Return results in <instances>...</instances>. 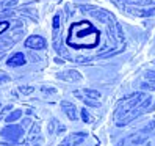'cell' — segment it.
<instances>
[{"label": "cell", "mask_w": 155, "mask_h": 146, "mask_svg": "<svg viewBox=\"0 0 155 146\" xmlns=\"http://www.w3.org/2000/svg\"><path fill=\"white\" fill-rule=\"evenodd\" d=\"M57 79L60 80H64V82H80L81 74L75 69H68V71H63V72H57Z\"/></svg>", "instance_id": "obj_5"}, {"label": "cell", "mask_w": 155, "mask_h": 146, "mask_svg": "<svg viewBox=\"0 0 155 146\" xmlns=\"http://www.w3.org/2000/svg\"><path fill=\"white\" fill-rule=\"evenodd\" d=\"M83 93L88 96V99H91V101H94V99H99L100 97V93L97 90H93V88H85Z\"/></svg>", "instance_id": "obj_13"}, {"label": "cell", "mask_w": 155, "mask_h": 146, "mask_svg": "<svg viewBox=\"0 0 155 146\" xmlns=\"http://www.w3.org/2000/svg\"><path fill=\"white\" fill-rule=\"evenodd\" d=\"M0 135H2L3 138H6V140L16 143V141H19L21 137L24 135V129H22L21 126H17V124H8L6 127H3V129H2Z\"/></svg>", "instance_id": "obj_3"}, {"label": "cell", "mask_w": 155, "mask_h": 146, "mask_svg": "<svg viewBox=\"0 0 155 146\" xmlns=\"http://www.w3.org/2000/svg\"><path fill=\"white\" fill-rule=\"evenodd\" d=\"M19 11L21 13H24L27 17H30V19L33 21V22H38V17H39V14H38V10H35V8H28V6H24V8H19Z\"/></svg>", "instance_id": "obj_8"}, {"label": "cell", "mask_w": 155, "mask_h": 146, "mask_svg": "<svg viewBox=\"0 0 155 146\" xmlns=\"http://www.w3.org/2000/svg\"><path fill=\"white\" fill-rule=\"evenodd\" d=\"M21 118H22V110H21V108H16V110H13L10 115L5 118V121L8 124H14L17 120H21Z\"/></svg>", "instance_id": "obj_9"}, {"label": "cell", "mask_w": 155, "mask_h": 146, "mask_svg": "<svg viewBox=\"0 0 155 146\" xmlns=\"http://www.w3.org/2000/svg\"><path fill=\"white\" fill-rule=\"evenodd\" d=\"M10 22H8V21H2V22H0V33H2V32H5L6 29H10Z\"/></svg>", "instance_id": "obj_22"}, {"label": "cell", "mask_w": 155, "mask_h": 146, "mask_svg": "<svg viewBox=\"0 0 155 146\" xmlns=\"http://www.w3.org/2000/svg\"><path fill=\"white\" fill-rule=\"evenodd\" d=\"M83 10V13H88L93 19H96V21H99V22H102V24H114L116 21H114V16L113 14H110L108 11H105V10H100V8H94V6H83L81 8Z\"/></svg>", "instance_id": "obj_2"}, {"label": "cell", "mask_w": 155, "mask_h": 146, "mask_svg": "<svg viewBox=\"0 0 155 146\" xmlns=\"http://www.w3.org/2000/svg\"><path fill=\"white\" fill-rule=\"evenodd\" d=\"M27 57L24 55L22 52H16L14 55H11L10 58H8V61H6V65L8 66H13V68H17V66H24L25 65V60Z\"/></svg>", "instance_id": "obj_7"}, {"label": "cell", "mask_w": 155, "mask_h": 146, "mask_svg": "<svg viewBox=\"0 0 155 146\" xmlns=\"http://www.w3.org/2000/svg\"><path fill=\"white\" fill-rule=\"evenodd\" d=\"M39 132H41L39 123H33L31 129H30V134H28V140H27V141H31V140L36 138V137H39Z\"/></svg>", "instance_id": "obj_12"}, {"label": "cell", "mask_w": 155, "mask_h": 146, "mask_svg": "<svg viewBox=\"0 0 155 146\" xmlns=\"http://www.w3.org/2000/svg\"><path fill=\"white\" fill-rule=\"evenodd\" d=\"M60 146H72V138H71V135L66 137V138L60 143Z\"/></svg>", "instance_id": "obj_25"}, {"label": "cell", "mask_w": 155, "mask_h": 146, "mask_svg": "<svg viewBox=\"0 0 155 146\" xmlns=\"http://www.w3.org/2000/svg\"><path fill=\"white\" fill-rule=\"evenodd\" d=\"M81 101L85 102V105H89V107H97V102L91 101V99H88V97H81Z\"/></svg>", "instance_id": "obj_23"}, {"label": "cell", "mask_w": 155, "mask_h": 146, "mask_svg": "<svg viewBox=\"0 0 155 146\" xmlns=\"http://www.w3.org/2000/svg\"><path fill=\"white\" fill-rule=\"evenodd\" d=\"M66 13H68V16H74V13H75V10H74V5L68 3V5H66Z\"/></svg>", "instance_id": "obj_24"}, {"label": "cell", "mask_w": 155, "mask_h": 146, "mask_svg": "<svg viewBox=\"0 0 155 146\" xmlns=\"http://www.w3.org/2000/svg\"><path fill=\"white\" fill-rule=\"evenodd\" d=\"M0 2H3V0H0Z\"/></svg>", "instance_id": "obj_32"}, {"label": "cell", "mask_w": 155, "mask_h": 146, "mask_svg": "<svg viewBox=\"0 0 155 146\" xmlns=\"http://www.w3.org/2000/svg\"><path fill=\"white\" fill-rule=\"evenodd\" d=\"M64 132H66V127H64V126H60V127H58V131H57L55 134H58V135H63Z\"/></svg>", "instance_id": "obj_29"}, {"label": "cell", "mask_w": 155, "mask_h": 146, "mask_svg": "<svg viewBox=\"0 0 155 146\" xmlns=\"http://www.w3.org/2000/svg\"><path fill=\"white\" fill-rule=\"evenodd\" d=\"M81 120H83V123H93V116H91L89 113H88V110L86 108H81Z\"/></svg>", "instance_id": "obj_15"}, {"label": "cell", "mask_w": 155, "mask_h": 146, "mask_svg": "<svg viewBox=\"0 0 155 146\" xmlns=\"http://www.w3.org/2000/svg\"><path fill=\"white\" fill-rule=\"evenodd\" d=\"M31 126H33V121L30 120V118H25V120H22V123H21L22 129H28V127H31Z\"/></svg>", "instance_id": "obj_20"}, {"label": "cell", "mask_w": 155, "mask_h": 146, "mask_svg": "<svg viewBox=\"0 0 155 146\" xmlns=\"http://www.w3.org/2000/svg\"><path fill=\"white\" fill-rule=\"evenodd\" d=\"M25 47L27 49H36V50H42L47 47V42L42 36H38V35H31L30 38L25 39Z\"/></svg>", "instance_id": "obj_4"}, {"label": "cell", "mask_w": 155, "mask_h": 146, "mask_svg": "<svg viewBox=\"0 0 155 146\" xmlns=\"http://www.w3.org/2000/svg\"><path fill=\"white\" fill-rule=\"evenodd\" d=\"M28 58H30V61H33V63L39 61V57L36 55V53H33V52H30V53H28Z\"/></svg>", "instance_id": "obj_28"}, {"label": "cell", "mask_w": 155, "mask_h": 146, "mask_svg": "<svg viewBox=\"0 0 155 146\" xmlns=\"http://www.w3.org/2000/svg\"><path fill=\"white\" fill-rule=\"evenodd\" d=\"M41 91L44 94H47V96H50V94H57V90L55 88H52V87H41Z\"/></svg>", "instance_id": "obj_18"}, {"label": "cell", "mask_w": 155, "mask_h": 146, "mask_svg": "<svg viewBox=\"0 0 155 146\" xmlns=\"http://www.w3.org/2000/svg\"><path fill=\"white\" fill-rule=\"evenodd\" d=\"M130 13L132 14H135V16H141V17H144V16H153L155 14V10L152 8H141V10H130Z\"/></svg>", "instance_id": "obj_10"}, {"label": "cell", "mask_w": 155, "mask_h": 146, "mask_svg": "<svg viewBox=\"0 0 155 146\" xmlns=\"http://www.w3.org/2000/svg\"><path fill=\"white\" fill-rule=\"evenodd\" d=\"M146 77H147L150 82H155V71H149V72H146Z\"/></svg>", "instance_id": "obj_27"}, {"label": "cell", "mask_w": 155, "mask_h": 146, "mask_svg": "<svg viewBox=\"0 0 155 146\" xmlns=\"http://www.w3.org/2000/svg\"><path fill=\"white\" fill-rule=\"evenodd\" d=\"M10 38L14 41V42H17V41H21L22 38H24V32L22 30H19V32H14L13 35H10Z\"/></svg>", "instance_id": "obj_17"}, {"label": "cell", "mask_w": 155, "mask_h": 146, "mask_svg": "<svg viewBox=\"0 0 155 146\" xmlns=\"http://www.w3.org/2000/svg\"><path fill=\"white\" fill-rule=\"evenodd\" d=\"M55 124H57V120H52L49 123V134H55Z\"/></svg>", "instance_id": "obj_26"}, {"label": "cell", "mask_w": 155, "mask_h": 146, "mask_svg": "<svg viewBox=\"0 0 155 146\" xmlns=\"http://www.w3.org/2000/svg\"><path fill=\"white\" fill-rule=\"evenodd\" d=\"M11 82V77L6 74L5 71H0V85H3V83H10Z\"/></svg>", "instance_id": "obj_16"}, {"label": "cell", "mask_w": 155, "mask_h": 146, "mask_svg": "<svg viewBox=\"0 0 155 146\" xmlns=\"http://www.w3.org/2000/svg\"><path fill=\"white\" fill-rule=\"evenodd\" d=\"M16 5H17V0H3V2L0 3L2 8H10V6H16Z\"/></svg>", "instance_id": "obj_19"}, {"label": "cell", "mask_w": 155, "mask_h": 146, "mask_svg": "<svg viewBox=\"0 0 155 146\" xmlns=\"http://www.w3.org/2000/svg\"><path fill=\"white\" fill-rule=\"evenodd\" d=\"M129 2H140V0H129Z\"/></svg>", "instance_id": "obj_31"}, {"label": "cell", "mask_w": 155, "mask_h": 146, "mask_svg": "<svg viewBox=\"0 0 155 146\" xmlns=\"http://www.w3.org/2000/svg\"><path fill=\"white\" fill-rule=\"evenodd\" d=\"M17 91L22 94V96H30L33 91H35V88L33 87H30V85H21L19 88H17Z\"/></svg>", "instance_id": "obj_14"}, {"label": "cell", "mask_w": 155, "mask_h": 146, "mask_svg": "<svg viewBox=\"0 0 155 146\" xmlns=\"http://www.w3.org/2000/svg\"><path fill=\"white\" fill-rule=\"evenodd\" d=\"M143 101H144V94H143V93H135V94H132V96H129V97H125L124 101L119 104V107H117L114 116L119 118L122 113H130V112H133V108L140 107V104H141Z\"/></svg>", "instance_id": "obj_1"}, {"label": "cell", "mask_w": 155, "mask_h": 146, "mask_svg": "<svg viewBox=\"0 0 155 146\" xmlns=\"http://www.w3.org/2000/svg\"><path fill=\"white\" fill-rule=\"evenodd\" d=\"M11 110H13V105H5V107L2 108V112H0V120H3L5 115H6L8 112H11Z\"/></svg>", "instance_id": "obj_21"}, {"label": "cell", "mask_w": 155, "mask_h": 146, "mask_svg": "<svg viewBox=\"0 0 155 146\" xmlns=\"http://www.w3.org/2000/svg\"><path fill=\"white\" fill-rule=\"evenodd\" d=\"M72 138V146H78L81 141L86 138V132H77V134H72L71 135Z\"/></svg>", "instance_id": "obj_11"}, {"label": "cell", "mask_w": 155, "mask_h": 146, "mask_svg": "<svg viewBox=\"0 0 155 146\" xmlns=\"http://www.w3.org/2000/svg\"><path fill=\"white\" fill-rule=\"evenodd\" d=\"M11 25H13V29H14V27H21V25H22V22H21V21H14Z\"/></svg>", "instance_id": "obj_30"}, {"label": "cell", "mask_w": 155, "mask_h": 146, "mask_svg": "<svg viewBox=\"0 0 155 146\" xmlns=\"http://www.w3.org/2000/svg\"><path fill=\"white\" fill-rule=\"evenodd\" d=\"M61 108H63V112L68 115V118H69L71 121H77V118H78V115H77V107L72 104V102L63 101V102H61Z\"/></svg>", "instance_id": "obj_6"}]
</instances>
